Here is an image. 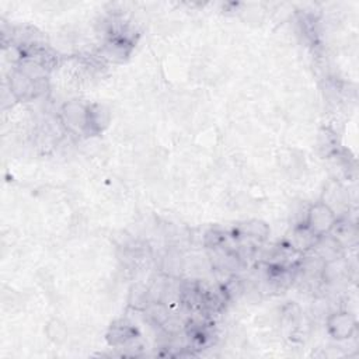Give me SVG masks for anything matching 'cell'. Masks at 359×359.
I'll use <instances>...</instances> for the list:
<instances>
[{
	"instance_id": "cell-2",
	"label": "cell",
	"mask_w": 359,
	"mask_h": 359,
	"mask_svg": "<svg viewBox=\"0 0 359 359\" xmlns=\"http://www.w3.org/2000/svg\"><path fill=\"white\" fill-rule=\"evenodd\" d=\"M355 328L356 323L348 313H335L328 318V330L335 339L351 338Z\"/></svg>"
},
{
	"instance_id": "cell-1",
	"label": "cell",
	"mask_w": 359,
	"mask_h": 359,
	"mask_svg": "<svg viewBox=\"0 0 359 359\" xmlns=\"http://www.w3.org/2000/svg\"><path fill=\"white\" fill-rule=\"evenodd\" d=\"M335 224V216L331 208L325 203H316L309 210L306 227L316 236H323L324 233L330 231Z\"/></svg>"
}]
</instances>
